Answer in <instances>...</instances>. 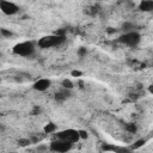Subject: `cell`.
Here are the masks:
<instances>
[{
	"instance_id": "6da1fadb",
	"label": "cell",
	"mask_w": 153,
	"mask_h": 153,
	"mask_svg": "<svg viewBox=\"0 0 153 153\" xmlns=\"http://www.w3.org/2000/svg\"><path fill=\"white\" fill-rule=\"evenodd\" d=\"M65 41H66V37L63 35H61V33H53V35L43 36L42 38H39L37 44L42 49H48V48H53V47H59L62 43H65Z\"/></svg>"
},
{
	"instance_id": "7a4b0ae2",
	"label": "cell",
	"mask_w": 153,
	"mask_h": 153,
	"mask_svg": "<svg viewBox=\"0 0 153 153\" xmlns=\"http://www.w3.org/2000/svg\"><path fill=\"white\" fill-rule=\"evenodd\" d=\"M36 50V45L32 41H24V42H19L17 43L13 48H12V51L14 55H18V56H31Z\"/></svg>"
},
{
	"instance_id": "3957f363",
	"label": "cell",
	"mask_w": 153,
	"mask_h": 153,
	"mask_svg": "<svg viewBox=\"0 0 153 153\" xmlns=\"http://www.w3.org/2000/svg\"><path fill=\"white\" fill-rule=\"evenodd\" d=\"M140 41H141V36L136 31H127L118 38V42L129 47H136L140 43Z\"/></svg>"
},
{
	"instance_id": "277c9868",
	"label": "cell",
	"mask_w": 153,
	"mask_h": 153,
	"mask_svg": "<svg viewBox=\"0 0 153 153\" xmlns=\"http://www.w3.org/2000/svg\"><path fill=\"white\" fill-rule=\"evenodd\" d=\"M57 139H61V140H65L67 142H71V143H76L79 140H80V136H79V131L76 129H65V130H61L56 134Z\"/></svg>"
},
{
	"instance_id": "5b68a950",
	"label": "cell",
	"mask_w": 153,
	"mask_h": 153,
	"mask_svg": "<svg viewBox=\"0 0 153 153\" xmlns=\"http://www.w3.org/2000/svg\"><path fill=\"white\" fill-rule=\"evenodd\" d=\"M73 147V143L71 142H67L65 140H61V139H57V140H54L50 142L49 145V149L53 151V152H59V153H65V152H68L71 151Z\"/></svg>"
},
{
	"instance_id": "8992f818",
	"label": "cell",
	"mask_w": 153,
	"mask_h": 153,
	"mask_svg": "<svg viewBox=\"0 0 153 153\" xmlns=\"http://www.w3.org/2000/svg\"><path fill=\"white\" fill-rule=\"evenodd\" d=\"M0 11L6 16H13L19 12V7L10 0H0Z\"/></svg>"
},
{
	"instance_id": "52a82bcc",
	"label": "cell",
	"mask_w": 153,
	"mask_h": 153,
	"mask_svg": "<svg viewBox=\"0 0 153 153\" xmlns=\"http://www.w3.org/2000/svg\"><path fill=\"white\" fill-rule=\"evenodd\" d=\"M50 85H51L50 79H48V78H39V79H37L32 84V88L35 91H38V92H44V91H47L50 87Z\"/></svg>"
},
{
	"instance_id": "ba28073f",
	"label": "cell",
	"mask_w": 153,
	"mask_h": 153,
	"mask_svg": "<svg viewBox=\"0 0 153 153\" xmlns=\"http://www.w3.org/2000/svg\"><path fill=\"white\" fill-rule=\"evenodd\" d=\"M139 10L141 12L153 11V0H141L140 4H139Z\"/></svg>"
},
{
	"instance_id": "9c48e42d",
	"label": "cell",
	"mask_w": 153,
	"mask_h": 153,
	"mask_svg": "<svg viewBox=\"0 0 153 153\" xmlns=\"http://www.w3.org/2000/svg\"><path fill=\"white\" fill-rule=\"evenodd\" d=\"M69 91L71 90H66V88H63L61 92H59L57 94H56V100H59V102H62V100H66L68 97H69Z\"/></svg>"
},
{
	"instance_id": "30bf717a",
	"label": "cell",
	"mask_w": 153,
	"mask_h": 153,
	"mask_svg": "<svg viewBox=\"0 0 153 153\" xmlns=\"http://www.w3.org/2000/svg\"><path fill=\"white\" fill-rule=\"evenodd\" d=\"M43 131L45 133V134H51V133H54V131H56V124L55 123H47L45 126H44V128H43Z\"/></svg>"
},
{
	"instance_id": "8fae6325",
	"label": "cell",
	"mask_w": 153,
	"mask_h": 153,
	"mask_svg": "<svg viewBox=\"0 0 153 153\" xmlns=\"http://www.w3.org/2000/svg\"><path fill=\"white\" fill-rule=\"evenodd\" d=\"M61 86L63 87V88H66V90H72L73 87H74V84H73V81L71 80V79H63L62 81H61Z\"/></svg>"
},
{
	"instance_id": "7c38bea8",
	"label": "cell",
	"mask_w": 153,
	"mask_h": 153,
	"mask_svg": "<svg viewBox=\"0 0 153 153\" xmlns=\"http://www.w3.org/2000/svg\"><path fill=\"white\" fill-rule=\"evenodd\" d=\"M0 35H1V37L10 38V37H12V36H13V32H12L11 30H8V29L1 27V29H0Z\"/></svg>"
},
{
	"instance_id": "4fadbf2b",
	"label": "cell",
	"mask_w": 153,
	"mask_h": 153,
	"mask_svg": "<svg viewBox=\"0 0 153 153\" xmlns=\"http://www.w3.org/2000/svg\"><path fill=\"white\" fill-rule=\"evenodd\" d=\"M146 143V140L145 139H140V140H137L131 147H130V149H137L139 147H141V146H143Z\"/></svg>"
},
{
	"instance_id": "5bb4252c",
	"label": "cell",
	"mask_w": 153,
	"mask_h": 153,
	"mask_svg": "<svg viewBox=\"0 0 153 153\" xmlns=\"http://www.w3.org/2000/svg\"><path fill=\"white\" fill-rule=\"evenodd\" d=\"M79 131V136H80V140H86L87 137H88V133L86 131V130H84V129H80V130H78Z\"/></svg>"
},
{
	"instance_id": "9a60e30c",
	"label": "cell",
	"mask_w": 153,
	"mask_h": 153,
	"mask_svg": "<svg viewBox=\"0 0 153 153\" xmlns=\"http://www.w3.org/2000/svg\"><path fill=\"white\" fill-rule=\"evenodd\" d=\"M19 145L20 146H27V145H30V140H27V139H20L19 140Z\"/></svg>"
},
{
	"instance_id": "2e32d148",
	"label": "cell",
	"mask_w": 153,
	"mask_h": 153,
	"mask_svg": "<svg viewBox=\"0 0 153 153\" xmlns=\"http://www.w3.org/2000/svg\"><path fill=\"white\" fill-rule=\"evenodd\" d=\"M71 74H72V76H75V78H76V76H80L82 73H81L80 71H72Z\"/></svg>"
},
{
	"instance_id": "e0dca14e",
	"label": "cell",
	"mask_w": 153,
	"mask_h": 153,
	"mask_svg": "<svg viewBox=\"0 0 153 153\" xmlns=\"http://www.w3.org/2000/svg\"><path fill=\"white\" fill-rule=\"evenodd\" d=\"M127 129H128V130H129L130 133H134V131L136 130V127H135L134 124H129V126L127 127Z\"/></svg>"
},
{
	"instance_id": "ac0fdd59",
	"label": "cell",
	"mask_w": 153,
	"mask_h": 153,
	"mask_svg": "<svg viewBox=\"0 0 153 153\" xmlns=\"http://www.w3.org/2000/svg\"><path fill=\"white\" fill-rule=\"evenodd\" d=\"M78 54H79L80 56L86 55V48H80V49H79V51H78Z\"/></svg>"
},
{
	"instance_id": "d6986e66",
	"label": "cell",
	"mask_w": 153,
	"mask_h": 153,
	"mask_svg": "<svg viewBox=\"0 0 153 153\" xmlns=\"http://www.w3.org/2000/svg\"><path fill=\"white\" fill-rule=\"evenodd\" d=\"M37 149H38V151H45V149H48V147H45V146H39V147H37Z\"/></svg>"
},
{
	"instance_id": "ffe728a7",
	"label": "cell",
	"mask_w": 153,
	"mask_h": 153,
	"mask_svg": "<svg viewBox=\"0 0 153 153\" xmlns=\"http://www.w3.org/2000/svg\"><path fill=\"white\" fill-rule=\"evenodd\" d=\"M0 36H1V35H0Z\"/></svg>"
}]
</instances>
